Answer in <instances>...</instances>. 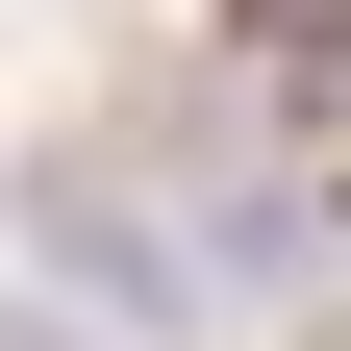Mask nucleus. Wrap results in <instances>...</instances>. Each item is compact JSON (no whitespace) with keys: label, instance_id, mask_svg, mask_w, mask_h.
I'll return each instance as SVG.
<instances>
[{"label":"nucleus","instance_id":"1","mask_svg":"<svg viewBox=\"0 0 351 351\" xmlns=\"http://www.w3.org/2000/svg\"><path fill=\"white\" fill-rule=\"evenodd\" d=\"M25 251H51V301H75V326H125V351L226 301V276H201V226H151L101 151H51V176H25Z\"/></svg>","mask_w":351,"mask_h":351},{"label":"nucleus","instance_id":"2","mask_svg":"<svg viewBox=\"0 0 351 351\" xmlns=\"http://www.w3.org/2000/svg\"><path fill=\"white\" fill-rule=\"evenodd\" d=\"M176 226H201V276H326V176H276V151H226L201 201H176Z\"/></svg>","mask_w":351,"mask_h":351},{"label":"nucleus","instance_id":"3","mask_svg":"<svg viewBox=\"0 0 351 351\" xmlns=\"http://www.w3.org/2000/svg\"><path fill=\"white\" fill-rule=\"evenodd\" d=\"M0 351H125V326H75V301H25V326H0Z\"/></svg>","mask_w":351,"mask_h":351}]
</instances>
